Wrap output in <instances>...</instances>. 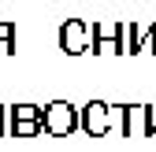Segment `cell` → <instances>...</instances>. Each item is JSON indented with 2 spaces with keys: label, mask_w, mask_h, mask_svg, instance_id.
<instances>
[{
  "label": "cell",
  "mask_w": 156,
  "mask_h": 152,
  "mask_svg": "<svg viewBox=\"0 0 156 152\" xmlns=\"http://www.w3.org/2000/svg\"><path fill=\"white\" fill-rule=\"evenodd\" d=\"M41 123H45V134L67 137V134H74V130H82V111H74V104H67V100H52L45 108Z\"/></svg>",
  "instance_id": "obj_1"
},
{
  "label": "cell",
  "mask_w": 156,
  "mask_h": 152,
  "mask_svg": "<svg viewBox=\"0 0 156 152\" xmlns=\"http://www.w3.org/2000/svg\"><path fill=\"white\" fill-rule=\"evenodd\" d=\"M123 134L126 137H152L156 134V108L152 104H119Z\"/></svg>",
  "instance_id": "obj_2"
},
{
  "label": "cell",
  "mask_w": 156,
  "mask_h": 152,
  "mask_svg": "<svg viewBox=\"0 0 156 152\" xmlns=\"http://www.w3.org/2000/svg\"><path fill=\"white\" fill-rule=\"evenodd\" d=\"M123 22H97L89 26V52L93 56H123Z\"/></svg>",
  "instance_id": "obj_3"
},
{
  "label": "cell",
  "mask_w": 156,
  "mask_h": 152,
  "mask_svg": "<svg viewBox=\"0 0 156 152\" xmlns=\"http://www.w3.org/2000/svg\"><path fill=\"white\" fill-rule=\"evenodd\" d=\"M115 111H119V108H112L104 100H89L82 108V130H86L89 137H104L108 130L115 126Z\"/></svg>",
  "instance_id": "obj_4"
},
{
  "label": "cell",
  "mask_w": 156,
  "mask_h": 152,
  "mask_svg": "<svg viewBox=\"0 0 156 152\" xmlns=\"http://www.w3.org/2000/svg\"><path fill=\"white\" fill-rule=\"evenodd\" d=\"M60 48H63L67 56L89 52V26L82 22V19H67V22L60 26Z\"/></svg>",
  "instance_id": "obj_5"
},
{
  "label": "cell",
  "mask_w": 156,
  "mask_h": 152,
  "mask_svg": "<svg viewBox=\"0 0 156 152\" xmlns=\"http://www.w3.org/2000/svg\"><path fill=\"white\" fill-rule=\"evenodd\" d=\"M11 134L15 137H37V134H45V123L41 119H19V123H11Z\"/></svg>",
  "instance_id": "obj_6"
},
{
  "label": "cell",
  "mask_w": 156,
  "mask_h": 152,
  "mask_svg": "<svg viewBox=\"0 0 156 152\" xmlns=\"http://www.w3.org/2000/svg\"><path fill=\"white\" fill-rule=\"evenodd\" d=\"M8 123H11V108L0 104V137H8V134H11V126H8Z\"/></svg>",
  "instance_id": "obj_7"
},
{
  "label": "cell",
  "mask_w": 156,
  "mask_h": 152,
  "mask_svg": "<svg viewBox=\"0 0 156 152\" xmlns=\"http://www.w3.org/2000/svg\"><path fill=\"white\" fill-rule=\"evenodd\" d=\"M145 52H156V26L145 30Z\"/></svg>",
  "instance_id": "obj_8"
},
{
  "label": "cell",
  "mask_w": 156,
  "mask_h": 152,
  "mask_svg": "<svg viewBox=\"0 0 156 152\" xmlns=\"http://www.w3.org/2000/svg\"><path fill=\"white\" fill-rule=\"evenodd\" d=\"M4 37H15V22H4V19H0V41H4Z\"/></svg>",
  "instance_id": "obj_9"
},
{
  "label": "cell",
  "mask_w": 156,
  "mask_h": 152,
  "mask_svg": "<svg viewBox=\"0 0 156 152\" xmlns=\"http://www.w3.org/2000/svg\"><path fill=\"white\" fill-rule=\"evenodd\" d=\"M15 52V37H4V41H0V56H11Z\"/></svg>",
  "instance_id": "obj_10"
}]
</instances>
